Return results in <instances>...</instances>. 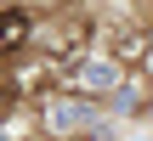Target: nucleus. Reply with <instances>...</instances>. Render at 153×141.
<instances>
[{"label":"nucleus","mask_w":153,"mask_h":141,"mask_svg":"<svg viewBox=\"0 0 153 141\" xmlns=\"http://www.w3.org/2000/svg\"><path fill=\"white\" fill-rule=\"evenodd\" d=\"M0 40H6V51H23V40H28V17H23V6H6V17H0Z\"/></svg>","instance_id":"nucleus-1"}]
</instances>
